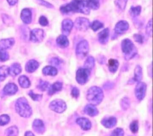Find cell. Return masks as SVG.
<instances>
[{
	"label": "cell",
	"instance_id": "obj_1",
	"mask_svg": "<svg viewBox=\"0 0 153 136\" xmlns=\"http://www.w3.org/2000/svg\"><path fill=\"white\" fill-rule=\"evenodd\" d=\"M60 11L64 14L74 12L81 13L84 14H88L90 13V8L85 0H72L70 3L61 6Z\"/></svg>",
	"mask_w": 153,
	"mask_h": 136
},
{
	"label": "cell",
	"instance_id": "obj_2",
	"mask_svg": "<svg viewBox=\"0 0 153 136\" xmlns=\"http://www.w3.org/2000/svg\"><path fill=\"white\" fill-rule=\"evenodd\" d=\"M103 92L102 90L97 86L90 87L87 92V99L90 104L99 105L103 100Z\"/></svg>",
	"mask_w": 153,
	"mask_h": 136
},
{
	"label": "cell",
	"instance_id": "obj_3",
	"mask_svg": "<svg viewBox=\"0 0 153 136\" xmlns=\"http://www.w3.org/2000/svg\"><path fill=\"white\" fill-rule=\"evenodd\" d=\"M17 113L23 117H29L32 114V110L25 98H19L15 105Z\"/></svg>",
	"mask_w": 153,
	"mask_h": 136
},
{
	"label": "cell",
	"instance_id": "obj_4",
	"mask_svg": "<svg viewBox=\"0 0 153 136\" xmlns=\"http://www.w3.org/2000/svg\"><path fill=\"white\" fill-rule=\"evenodd\" d=\"M121 49L126 60L131 59L137 53V49L134 44L128 38L123 40L121 43Z\"/></svg>",
	"mask_w": 153,
	"mask_h": 136
},
{
	"label": "cell",
	"instance_id": "obj_5",
	"mask_svg": "<svg viewBox=\"0 0 153 136\" xmlns=\"http://www.w3.org/2000/svg\"><path fill=\"white\" fill-rule=\"evenodd\" d=\"M90 70L85 68H79L76 72V80L80 84H84L88 80Z\"/></svg>",
	"mask_w": 153,
	"mask_h": 136
},
{
	"label": "cell",
	"instance_id": "obj_6",
	"mask_svg": "<svg viewBox=\"0 0 153 136\" xmlns=\"http://www.w3.org/2000/svg\"><path fill=\"white\" fill-rule=\"evenodd\" d=\"M49 108L56 113H62L66 110L67 106L63 100L60 99H56L50 102Z\"/></svg>",
	"mask_w": 153,
	"mask_h": 136
},
{
	"label": "cell",
	"instance_id": "obj_7",
	"mask_svg": "<svg viewBox=\"0 0 153 136\" xmlns=\"http://www.w3.org/2000/svg\"><path fill=\"white\" fill-rule=\"evenodd\" d=\"M89 50L88 43L86 40L80 41L76 47V55L79 58H83L87 55Z\"/></svg>",
	"mask_w": 153,
	"mask_h": 136
},
{
	"label": "cell",
	"instance_id": "obj_8",
	"mask_svg": "<svg viewBox=\"0 0 153 136\" xmlns=\"http://www.w3.org/2000/svg\"><path fill=\"white\" fill-rule=\"evenodd\" d=\"M146 84L143 82H138L135 87V95L139 101H142L146 94Z\"/></svg>",
	"mask_w": 153,
	"mask_h": 136
},
{
	"label": "cell",
	"instance_id": "obj_9",
	"mask_svg": "<svg viewBox=\"0 0 153 136\" xmlns=\"http://www.w3.org/2000/svg\"><path fill=\"white\" fill-rule=\"evenodd\" d=\"M44 37V32L41 29H34L30 33V40L33 43H39L42 41Z\"/></svg>",
	"mask_w": 153,
	"mask_h": 136
},
{
	"label": "cell",
	"instance_id": "obj_10",
	"mask_svg": "<svg viewBox=\"0 0 153 136\" xmlns=\"http://www.w3.org/2000/svg\"><path fill=\"white\" fill-rule=\"evenodd\" d=\"M74 26L78 30L85 31L90 26L89 20L84 17H78L74 23Z\"/></svg>",
	"mask_w": 153,
	"mask_h": 136
},
{
	"label": "cell",
	"instance_id": "obj_11",
	"mask_svg": "<svg viewBox=\"0 0 153 136\" xmlns=\"http://www.w3.org/2000/svg\"><path fill=\"white\" fill-rule=\"evenodd\" d=\"M74 23L71 19H66L63 20L62 23V32L63 35H68L72 30Z\"/></svg>",
	"mask_w": 153,
	"mask_h": 136
},
{
	"label": "cell",
	"instance_id": "obj_12",
	"mask_svg": "<svg viewBox=\"0 0 153 136\" xmlns=\"http://www.w3.org/2000/svg\"><path fill=\"white\" fill-rule=\"evenodd\" d=\"M33 129L38 134H42L45 132V128L44 122L38 119H36L32 123Z\"/></svg>",
	"mask_w": 153,
	"mask_h": 136
},
{
	"label": "cell",
	"instance_id": "obj_13",
	"mask_svg": "<svg viewBox=\"0 0 153 136\" xmlns=\"http://www.w3.org/2000/svg\"><path fill=\"white\" fill-rule=\"evenodd\" d=\"M128 23L125 20H121L118 22L115 27V32L118 34H124L128 29Z\"/></svg>",
	"mask_w": 153,
	"mask_h": 136
},
{
	"label": "cell",
	"instance_id": "obj_14",
	"mask_svg": "<svg viewBox=\"0 0 153 136\" xmlns=\"http://www.w3.org/2000/svg\"><path fill=\"white\" fill-rule=\"evenodd\" d=\"M76 123L81 127V128L84 131H87L91 129V122L85 117H79L76 120Z\"/></svg>",
	"mask_w": 153,
	"mask_h": 136
},
{
	"label": "cell",
	"instance_id": "obj_15",
	"mask_svg": "<svg viewBox=\"0 0 153 136\" xmlns=\"http://www.w3.org/2000/svg\"><path fill=\"white\" fill-rule=\"evenodd\" d=\"M101 123L106 128H112L117 124V119L114 116L103 118L101 120Z\"/></svg>",
	"mask_w": 153,
	"mask_h": 136
},
{
	"label": "cell",
	"instance_id": "obj_16",
	"mask_svg": "<svg viewBox=\"0 0 153 136\" xmlns=\"http://www.w3.org/2000/svg\"><path fill=\"white\" fill-rule=\"evenodd\" d=\"M22 20L26 24H29L32 21V13L29 8H24L21 12Z\"/></svg>",
	"mask_w": 153,
	"mask_h": 136
},
{
	"label": "cell",
	"instance_id": "obj_17",
	"mask_svg": "<svg viewBox=\"0 0 153 136\" xmlns=\"http://www.w3.org/2000/svg\"><path fill=\"white\" fill-rule=\"evenodd\" d=\"M18 90V87L14 83H8L4 88V92L5 94L8 95H12L15 94Z\"/></svg>",
	"mask_w": 153,
	"mask_h": 136
},
{
	"label": "cell",
	"instance_id": "obj_18",
	"mask_svg": "<svg viewBox=\"0 0 153 136\" xmlns=\"http://www.w3.org/2000/svg\"><path fill=\"white\" fill-rule=\"evenodd\" d=\"M39 67V63L33 59L29 60L26 64L25 69L27 72H33Z\"/></svg>",
	"mask_w": 153,
	"mask_h": 136
},
{
	"label": "cell",
	"instance_id": "obj_19",
	"mask_svg": "<svg viewBox=\"0 0 153 136\" xmlns=\"http://www.w3.org/2000/svg\"><path fill=\"white\" fill-rule=\"evenodd\" d=\"M109 36V30L108 28H105L98 34V40L101 44L107 43Z\"/></svg>",
	"mask_w": 153,
	"mask_h": 136
},
{
	"label": "cell",
	"instance_id": "obj_20",
	"mask_svg": "<svg viewBox=\"0 0 153 136\" xmlns=\"http://www.w3.org/2000/svg\"><path fill=\"white\" fill-rule=\"evenodd\" d=\"M14 44V40L12 38L2 39L0 41V49L6 50L11 47Z\"/></svg>",
	"mask_w": 153,
	"mask_h": 136
},
{
	"label": "cell",
	"instance_id": "obj_21",
	"mask_svg": "<svg viewBox=\"0 0 153 136\" xmlns=\"http://www.w3.org/2000/svg\"><path fill=\"white\" fill-rule=\"evenodd\" d=\"M84 112L85 114H88L90 116L93 117V116H96L98 114V110L97 109V108L95 107V105H92V104H87L84 110Z\"/></svg>",
	"mask_w": 153,
	"mask_h": 136
},
{
	"label": "cell",
	"instance_id": "obj_22",
	"mask_svg": "<svg viewBox=\"0 0 153 136\" xmlns=\"http://www.w3.org/2000/svg\"><path fill=\"white\" fill-rule=\"evenodd\" d=\"M62 86H63V84L61 82L56 81V82L54 83L52 85H51L48 87V95H52L54 94L55 93L61 90L62 89Z\"/></svg>",
	"mask_w": 153,
	"mask_h": 136
},
{
	"label": "cell",
	"instance_id": "obj_23",
	"mask_svg": "<svg viewBox=\"0 0 153 136\" xmlns=\"http://www.w3.org/2000/svg\"><path fill=\"white\" fill-rule=\"evenodd\" d=\"M22 71V67L18 63H14L9 68V74L12 76H16Z\"/></svg>",
	"mask_w": 153,
	"mask_h": 136
},
{
	"label": "cell",
	"instance_id": "obj_24",
	"mask_svg": "<svg viewBox=\"0 0 153 136\" xmlns=\"http://www.w3.org/2000/svg\"><path fill=\"white\" fill-rule=\"evenodd\" d=\"M56 43L57 44L62 48L66 47L69 45V40L67 38L66 36L64 35H59L56 39Z\"/></svg>",
	"mask_w": 153,
	"mask_h": 136
},
{
	"label": "cell",
	"instance_id": "obj_25",
	"mask_svg": "<svg viewBox=\"0 0 153 136\" xmlns=\"http://www.w3.org/2000/svg\"><path fill=\"white\" fill-rule=\"evenodd\" d=\"M42 73L45 75L54 76L57 74V69L53 66H46L42 69Z\"/></svg>",
	"mask_w": 153,
	"mask_h": 136
},
{
	"label": "cell",
	"instance_id": "obj_26",
	"mask_svg": "<svg viewBox=\"0 0 153 136\" xmlns=\"http://www.w3.org/2000/svg\"><path fill=\"white\" fill-rule=\"evenodd\" d=\"M119 62L117 59H110L108 61V68L109 70L111 72H115L118 68Z\"/></svg>",
	"mask_w": 153,
	"mask_h": 136
},
{
	"label": "cell",
	"instance_id": "obj_27",
	"mask_svg": "<svg viewBox=\"0 0 153 136\" xmlns=\"http://www.w3.org/2000/svg\"><path fill=\"white\" fill-rule=\"evenodd\" d=\"M142 78V69L140 65H137L134 71V81L139 82Z\"/></svg>",
	"mask_w": 153,
	"mask_h": 136
},
{
	"label": "cell",
	"instance_id": "obj_28",
	"mask_svg": "<svg viewBox=\"0 0 153 136\" xmlns=\"http://www.w3.org/2000/svg\"><path fill=\"white\" fill-rule=\"evenodd\" d=\"M19 83L23 88H27L30 85V82L29 78L25 75H21L19 78Z\"/></svg>",
	"mask_w": 153,
	"mask_h": 136
},
{
	"label": "cell",
	"instance_id": "obj_29",
	"mask_svg": "<svg viewBox=\"0 0 153 136\" xmlns=\"http://www.w3.org/2000/svg\"><path fill=\"white\" fill-rule=\"evenodd\" d=\"M18 134L19 129L16 126H10L5 130L6 136H17Z\"/></svg>",
	"mask_w": 153,
	"mask_h": 136
},
{
	"label": "cell",
	"instance_id": "obj_30",
	"mask_svg": "<svg viewBox=\"0 0 153 136\" xmlns=\"http://www.w3.org/2000/svg\"><path fill=\"white\" fill-rule=\"evenodd\" d=\"M9 74V68L7 66L0 67V81L4 80Z\"/></svg>",
	"mask_w": 153,
	"mask_h": 136
},
{
	"label": "cell",
	"instance_id": "obj_31",
	"mask_svg": "<svg viewBox=\"0 0 153 136\" xmlns=\"http://www.w3.org/2000/svg\"><path fill=\"white\" fill-rule=\"evenodd\" d=\"M95 61L93 56H88L85 60L84 65V68L91 70L94 66Z\"/></svg>",
	"mask_w": 153,
	"mask_h": 136
},
{
	"label": "cell",
	"instance_id": "obj_32",
	"mask_svg": "<svg viewBox=\"0 0 153 136\" xmlns=\"http://www.w3.org/2000/svg\"><path fill=\"white\" fill-rule=\"evenodd\" d=\"M86 2L90 9L97 10L99 7V0H86Z\"/></svg>",
	"mask_w": 153,
	"mask_h": 136
},
{
	"label": "cell",
	"instance_id": "obj_33",
	"mask_svg": "<svg viewBox=\"0 0 153 136\" xmlns=\"http://www.w3.org/2000/svg\"><path fill=\"white\" fill-rule=\"evenodd\" d=\"M121 107L123 110H126L128 109L130 105V100L127 97H124L121 100Z\"/></svg>",
	"mask_w": 153,
	"mask_h": 136
},
{
	"label": "cell",
	"instance_id": "obj_34",
	"mask_svg": "<svg viewBox=\"0 0 153 136\" xmlns=\"http://www.w3.org/2000/svg\"><path fill=\"white\" fill-rule=\"evenodd\" d=\"M91 28L94 31H96L97 30H99V29L103 28V24L102 23H101L100 22H99V20H94L93 21L90 25Z\"/></svg>",
	"mask_w": 153,
	"mask_h": 136
},
{
	"label": "cell",
	"instance_id": "obj_35",
	"mask_svg": "<svg viewBox=\"0 0 153 136\" xmlns=\"http://www.w3.org/2000/svg\"><path fill=\"white\" fill-rule=\"evenodd\" d=\"M140 11H141L140 6L131 7L130 10V13L133 17H136V16H139Z\"/></svg>",
	"mask_w": 153,
	"mask_h": 136
},
{
	"label": "cell",
	"instance_id": "obj_36",
	"mask_svg": "<svg viewBox=\"0 0 153 136\" xmlns=\"http://www.w3.org/2000/svg\"><path fill=\"white\" fill-rule=\"evenodd\" d=\"M127 0H115V4L121 10H124L126 8Z\"/></svg>",
	"mask_w": 153,
	"mask_h": 136
},
{
	"label": "cell",
	"instance_id": "obj_37",
	"mask_svg": "<svg viewBox=\"0 0 153 136\" xmlns=\"http://www.w3.org/2000/svg\"><path fill=\"white\" fill-rule=\"evenodd\" d=\"M10 118L7 114H2L0 116V125L4 126L8 123Z\"/></svg>",
	"mask_w": 153,
	"mask_h": 136
},
{
	"label": "cell",
	"instance_id": "obj_38",
	"mask_svg": "<svg viewBox=\"0 0 153 136\" xmlns=\"http://www.w3.org/2000/svg\"><path fill=\"white\" fill-rule=\"evenodd\" d=\"M8 53L5 51V50L0 49V62L6 61L8 59Z\"/></svg>",
	"mask_w": 153,
	"mask_h": 136
},
{
	"label": "cell",
	"instance_id": "obj_39",
	"mask_svg": "<svg viewBox=\"0 0 153 136\" xmlns=\"http://www.w3.org/2000/svg\"><path fill=\"white\" fill-rule=\"evenodd\" d=\"M130 129L133 133H136L139 130V123L137 120L133 121L130 125Z\"/></svg>",
	"mask_w": 153,
	"mask_h": 136
},
{
	"label": "cell",
	"instance_id": "obj_40",
	"mask_svg": "<svg viewBox=\"0 0 153 136\" xmlns=\"http://www.w3.org/2000/svg\"><path fill=\"white\" fill-rule=\"evenodd\" d=\"M49 86V83L47 81H43V80H40L38 86V87L41 90V91H45L47 89H48Z\"/></svg>",
	"mask_w": 153,
	"mask_h": 136
},
{
	"label": "cell",
	"instance_id": "obj_41",
	"mask_svg": "<svg viewBox=\"0 0 153 136\" xmlns=\"http://www.w3.org/2000/svg\"><path fill=\"white\" fill-rule=\"evenodd\" d=\"M124 132L122 128H117L115 129L111 133V136H124Z\"/></svg>",
	"mask_w": 153,
	"mask_h": 136
},
{
	"label": "cell",
	"instance_id": "obj_42",
	"mask_svg": "<svg viewBox=\"0 0 153 136\" xmlns=\"http://www.w3.org/2000/svg\"><path fill=\"white\" fill-rule=\"evenodd\" d=\"M29 95L30 96V98L33 101H40L42 98V95L36 94V93H33V91H32V90H30L29 92Z\"/></svg>",
	"mask_w": 153,
	"mask_h": 136
},
{
	"label": "cell",
	"instance_id": "obj_43",
	"mask_svg": "<svg viewBox=\"0 0 153 136\" xmlns=\"http://www.w3.org/2000/svg\"><path fill=\"white\" fill-rule=\"evenodd\" d=\"M146 32L148 36L151 37L152 35V19H150L147 24L146 28Z\"/></svg>",
	"mask_w": 153,
	"mask_h": 136
},
{
	"label": "cell",
	"instance_id": "obj_44",
	"mask_svg": "<svg viewBox=\"0 0 153 136\" xmlns=\"http://www.w3.org/2000/svg\"><path fill=\"white\" fill-rule=\"evenodd\" d=\"M39 23L42 26H47L48 24V21L47 20V19L45 17V16H41L39 17Z\"/></svg>",
	"mask_w": 153,
	"mask_h": 136
},
{
	"label": "cell",
	"instance_id": "obj_45",
	"mask_svg": "<svg viewBox=\"0 0 153 136\" xmlns=\"http://www.w3.org/2000/svg\"><path fill=\"white\" fill-rule=\"evenodd\" d=\"M71 95L75 98H77L79 95V89L76 87H74L72 88V90H71Z\"/></svg>",
	"mask_w": 153,
	"mask_h": 136
},
{
	"label": "cell",
	"instance_id": "obj_46",
	"mask_svg": "<svg viewBox=\"0 0 153 136\" xmlns=\"http://www.w3.org/2000/svg\"><path fill=\"white\" fill-rule=\"evenodd\" d=\"M62 62V61L58 58H53L50 61V64L54 66H59Z\"/></svg>",
	"mask_w": 153,
	"mask_h": 136
},
{
	"label": "cell",
	"instance_id": "obj_47",
	"mask_svg": "<svg viewBox=\"0 0 153 136\" xmlns=\"http://www.w3.org/2000/svg\"><path fill=\"white\" fill-rule=\"evenodd\" d=\"M134 40L139 43H143V37L140 34H134Z\"/></svg>",
	"mask_w": 153,
	"mask_h": 136
},
{
	"label": "cell",
	"instance_id": "obj_48",
	"mask_svg": "<svg viewBox=\"0 0 153 136\" xmlns=\"http://www.w3.org/2000/svg\"><path fill=\"white\" fill-rule=\"evenodd\" d=\"M40 1H41V4H42V5H45V6H46L47 7H49V8H52V7H53L50 3H48V2H47L46 1H43V0H40Z\"/></svg>",
	"mask_w": 153,
	"mask_h": 136
},
{
	"label": "cell",
	"instance_id": "obj_49",
	"mask_svg": "<svg viewBox=\"0 0 153 136\" xmlns=\"http://www.w3.org/2000/svg\"><path fill=\"white\" fill-rule=\"evenodd\" d=\"M10 5H14L17 2L18 0H7Z\"/></svg>",
	"mask_w": 153,
	"mask_h": 136
},
{
	"label": "cell",
	"instance_id": "obj_50",
	"mask_svg": "<svg viewBox=\"0 0 153 136\" xmlns=\"http://www.w3.org/2000/svg\"><path fill=\"white\" fill-rule=\"evenodd\" d=\"M25 136H35L31 131H26L25 134Z\"/></svg>",
	"mask_w": 153,
	"mask_h": 136
}]
</instances>
